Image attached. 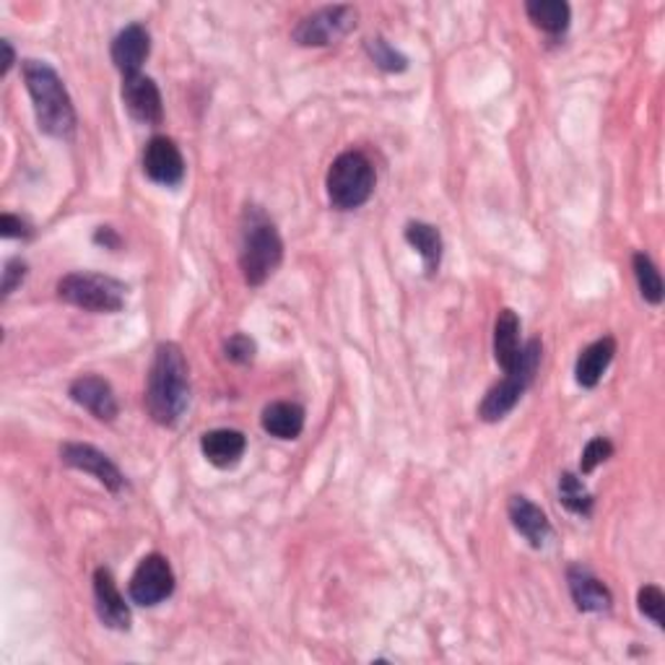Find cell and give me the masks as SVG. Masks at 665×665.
I'll return each instance as SVG.
<instances>
[{"mask_svg": "<svg viewBox=\"0 0 665 665\" xmlns=\"http://www.w3.org/2000/svg\"><path fill=\"white\" fill-rule=\"evenodd\" d=\"M559 500L569 513L588 517L593 513V494L588 492L582 484V479L577 473H561L559 479Z\"/></svg>", "mask_w": 665, "mask_h": 665, "instance_id": "cb8c5ba5", "label": "cell"}, {"mask_svg": "<svg viewBox=\"0 0 665 665\" xmlns=\"http://www.w3.org/2000/svg\"><path fill=\"white\" fill-rule=\"evenodd\" d=\"M0 47H3V68H0V76H9L11 65L17 63V53H13V47H11L9 40L0 42Z\"/></svg>", "mask_w": 665, "mask_h": 665, "instance_id": "1f68e13d", "label": "cell"}, {"mask_svg": "<svg viewBox=\"0 0 665 665\" xmlns=\"http://www.w3.org/2000/svg\"><path fill=\"white\" fill-rule=\"evenodd\" d=\"M525 13L546 34H565L572 21V9L565 0H528Z\"/></svg>", "mask_w": 665, "mask_h": 665, "instance_id": "7402d4cb", "label": "cell"}, {"mask_svg": "<svg viewBox=\"0 0 665 665\" xmlns=\"http://www.w3.org/2000/svg\"><path fill=\"white\" fill-rule=\"evenodd\" d=\"M68 396L73 404L86 408V411H89L97 421L109 423L117 419V414H120V404H117L112 385L99 375H82L73 379L68 387Z\"/></svg>", "mask_w": 665, "mask_h": 665, "instance_id": "7c38bea8", "label": "cell"}, {"mask_svg": "<svg viewBox=\"0 0 665 665\" xmlns=\"http://www.w3.org/2000/svg\"><path fill=\"white\" fill-rule=\"evenodd\" d=\"M507 515L513 528L528 540L533 549H544L546 540L551 536V523L538 504H533L528 496L515 494L507 502Z\"/></svg>", "mask_w": 665, "mask_h": 665, "instance_id": "9a60e30c", "label": "cell"}, {"mask_svg": "<svg viewBox=\"0 0 665 665\" xmlns=\"http://www.w3.org/2000/svg\"><path fill=\"white\" fill-rule=\"evenodd\" d=\"M364 50H367L369 61L385 73H404L408 68V57L400 53V50L393 47L385 36H369V40L364 42Z\"/></svg>", "mask_w": 665, "mask_h": 665, "instance_id": "d4e9b609", "label": "cell"}, {"mask_svg": "<svg viewBox=\"0 0 665 665\" xmlns=\"http://www.w3.org/2000/svg\"><path fill=\"white\" fill-rule=\"evenodd\" d=\"M128 593L130 601L146 605V609L164 603L174 593V572L167 557H162V554H149V557L138 561L136 572L130 577Z\"/></svg>", "mask_w": 665, "mask_h": 665, "instance_id": "ba28073f", "label": "cell"}, {"mask_svg": "<svg viewBox=\"0 0 665 665\" xmlns=\"http://www.w3.org/2000/svg\"><path fill=\"white\" fill-rule=\"evenodd\" d=\"M283 260V239L273 222L260 208H247L243 243H239V268L250 287H262Z\"/></svg>", "mask_w": 665, "mask_h": 665, "instance_id": "3957f363", "label": "cell"}, {"mask_svg": "<svg viewBox=\"0 0 665 665\" xmlns=\"http://www.w3.org/2000/svg\"><path fill=\"white\" fill-rule=\"evenodd\" d=\"M632 268H634V279H637L642 299L650 304H661L665 297V287H663L661 270H657L653 258L645 253H637L632 258Z\"/></svg>", "mask_w": 665, "mask_h": 665, "instance_id": "603a6c76", "label": "cell"}, {"mask_svg": "<svg viewBox=\"0 0 665 665\" xmlns=\"http://www.w3.org/2000/svg\"><path fill=\"white\" fill-rule=\"evenodd\" d=\"M611 455H613L611 440H605V437H593V440L584 444V450H582V460H580L582 476L584 473H593L596 468L605 463Z\"/></svg>", "mask_w": 665, "mask_h": 665, "instance_id": "4316f807", "label": "cell"}, {"mask_svg": "<svg viewBox=\"0 0 665 665\" xmlns=\"http://www.w3.org/2000/svg\"><path fill=\"white\" fill-rule=\"evenodd\" d=\"M637 605L642 616H647L655 626H665V596L657 584H645L637 593Z\"/></svg>", "mask_w": 665, "mask_h": 665, "instance_id": "484cf974", "label": "cell"}, {"mask_svg": "<svg viewBox=\"0 0 665 665\" xmlns=\"http://www.w3.org/2000/svg\"><path fill=\"white\" fill-rule=\"evenodd\" d=\"M151 55V34L143 24H128L112 40V63L122 76H136L141 73L143 63Z\"/></svg>", "mask_w": 665, "mask_h": 665, "instance_id": "5bb4252c", "label": "cell"}, {"mask_svg": "<svg viewBox=\"0 0 665 665\" xmlns=\"http://www.w3.org/2000/svg\"><path fill=\"white\" fill-rule=\"evenodd\" d=\"M24 73V84L29 97H32L36 126L50 138H61L68 141L76 133V107L68 89H65L63 78L57 76V71L45 61H24L21 65Z\"/></svg>", "mask_w": 665, "mask_h": 665, "instance_id": "7a4b0ae2", "label": "cell"}, {"mask_svg": "<svg viewBox=\"0 0 665 665\" xmlns=\"http://www.w3.org/2000/svg\"><path fill=\"white\" fill-rule=\"evenodd\" d=\"M61 458L65 465L76 468V471H84L89 473V476H94L99 481L101 486L107 489V492L112 494H120L122 489H126V476H122L120 468L115 465V460L105 455V452L94 448V444H86V442H68L63 444L61 450Z\"/></svg>", "mask_w": 665, "mask_h": 665, "instance_id": "9c48e42d", "label": "cell"}, {"mask_svg": "<svg viewBox=\"0 0 665 665\" xmlns=\"http://www.w3.org/2000/svg\"><path fill=\"white\" fill-rule=\"evenodd\" d=\"M247 450V440L237 429H211L201 437V452L214 468H234L243 460Z\"/></svg>", "mask_w": 665, "mask_h": 665, "instance_id": "ac0fdd59", "label": "cell"}, {"mask_svg": "<svg viewBox=\"0 0 665 665\" xmlns=\"http://www.w3.org/2000/svg\"><path fill=\"white\" fill-rule=\"evenodd\" d=\"M540 354H544V346H540L538 339L525 343L521 362H517L510 372H504V379H500V383H496L492 390L486 393L484 400H481V406H479L481 421H486V423L502 421L504 416H507L517 404H521L525 390H528V387L533 385V379H536Z\"/></svg>", "mask_w": 665, "mask_h": 665, "instance_id": "5b68a950", "label": "cell"}, {"mask_svg": "<svg viewBox=\"0 0 665 665\" xmlns=\"http://www.w3.org/2000/svg\"><path fill=\"white\" fill-rule=\"evenodd\" d=\"M94 601H97L101 624L120 632L130 630V609L107 567H99L97 572H94Z\"/></svg>", "mask_w": 665, "mask_h": 665, "instance_id": "4fadbf2b", "label": "cell"}, {"mask_svg": "<svg viewBox=\"0 0 665 665\" xmlns=\"http://www.w3.org/2000/svg\"><path fill=\"white\" fill-rule=\"evenodd\" d=\"M613 356H616V339H613V335H603V339L590 343L588 348H582V354L577 356L575 364L577 385L584 387V390H593L603 379Z\"/></svg>", "mask_w": 665, "mask_h": 665, "instance_id": "e0dca14e", "label": "cell"}, {"mask_svg": "<svg viewBox=\"0 0 665 665\" xmlns=\"http://www.w3.org/2000/svg\"><path fill=\"white\" fill-rule=\"evenodd\" d=\"M255 351H258V346H255V341L247 333H234L232 339L224 343L226 360L234 364H250L255 360Z\"/></svg>", "mask_w": 665, "mask_h": 665, "instance_id": "83f0119b", "label": "cell"}, {"mask_svg": "<svg viewBox=\"0 0 665 665\" xmlns=\"http://www.w3.org/2000/svg\"><path fill=\"white\" fill-rule=\"evenodd\" d=\"M260 423L276 440H299L304 432V408L289 400H276L262 408Z\"/></svg>", "mask_w": 665, "mask_h": 665, "instance_id": "ffe728a7", "label": "cell"}, {"mask_svg": "<svg viewBox=\"0 0 665 665\" xmlns=\"http://www.w3.org/2000/svg\"><path fill=\"white\" fill-rule=\"evenodd\" d=\"M190 404V367L180 343L164 341L153 351L146 379V411L159 427H174Z\"/></svg>", "mask_w": 665, "mask_h": 665, "instance_id": "6da1fadb", "label": "cell"}, {"mask_svg": "<svg viewBox=\"0 0 665 665\" xmlns=\"http://www.w3.org/2000/svg\"><path fill=\"white\" fill-rule=\"evenodd\" d=\"M521 318L515 315V310L504 307L494 323V360L504 372H510L521 362Z\"/></svg>", "mask_w": 665, "mask_h": 665, "instance_id": "d6986e66", "label": "cell"}, {"mask_svg": "<svg viewBox=\"0 0 665 665\" xmlns=\"http://www.w3.org/2000/svg\"><path fill=\"white\" fill-rule=\"evenodd\" d=\"M143 172L157 185L178 187L185 180V159L180 146L167 136H153L143 151Z\"/></svg>", "mask_w": 665, "mask_h": 665, "instance_id": "30bf717a", "label": "cell"}, {"mask_svg": "<svg viewBox=\"0 0 665 665\" xmlns=\"http://www.w3.org/2000/svg\"><path fill=\"white\" fill-rule=\"evenodd\" d=\"M26 270H29V266L21 258L6 260V266H3V299H9L13 291H17L21 283H24Z\"/></svg>", "mask_w": 665, "mask_h": 665, "instance_id": "f1b7e54d", "label": "cell"}, {"mask_svg": "<svg viewBox=\"0 0 665 665\" xmlns=\"http://www.w3.org/2000/svg\"><path fill=\"white\" fill-rule=\"evenodd\" d=\"M94 243L105 245V247H109V250H117V247H120V237H117V232L112 229V226H99L97 234H94Z\"/></svg>", "mask_w": 665, "mask_h": 665, "instance_id": "4dcf8cb0", "label": "cell"}, {"mask_svg": "<svg viewBox=\"0 0 665 665\" xmlns=\"http://www.w3.org/2000/svg\"><path fill=\"white\" fill-rule=\"evenodd\" d=\"M567 582H569V593H572V601L580 611L584 613H603L611 611L613 605V596L605 584L598 580V577L590 572L588 567L575 565L567 569Z\"/></svg>", "mask_w": 665, "mask_h": 665, "instance_id": "2e32d148", "label": "cell"}, {"mask_svg": "<svg viewBox=\"0 0 665 665\" xmlns=\"http://www.w3.org/2000/svg\"><path fill=\"white\" fill-rule=\"evenodd\" d=\"M0 234H3V239H26L32 237V226L21 222L19 216L3 214V218H0Z\"/></svg>", "mask_w": 665, "mask_h": 665, "instance_id": "f546056e", "label": "cell"}, {"mask_svg": "<svg viewBox=\"0 0 665 665\" xmlns=\"http://www.w3.org/2000/svg\"><path fill=\"white\" fill-rule=\"evenodd\" d=\"M404 234H406V243L421 255L427 273L435 276L442 266V250H444L440 229L427 222H411V224H406Z\"/></svg>", "mask_w": 665, "mask_h": 665, "instance_id": "44dd1931", "label": "cell"}, {"mask_svg": "<svg viewBox=\"0 0 665 665\" xmlns=\"http://www.w3.org/2000/svg\"><path fill=\"white\" fill-rule=\"evenodd\" d=\"M356 26V11L351 6H325L299 21L291 40L302 47H325L346 36Z\"/></svg>", "mask_w": 665, "mask_h": 665, "instance_id": "52a82bcc", "label": "cell"}, {"mask_svg": "<svg viewBox=\"0 0 665 665\" xmlns=\"http://www.w3.org/2000/svg\"><path fill=\"white\" fill-rule=\"evenodd\" d=\"M375 167H372L367 153L356 149L343 151L341 157H335L325 178L328 201L339 211L362 208L372 199V193H375Z\"/></svg>", "mask_w": 665, "mask_h": 665, "instance_id": "277c9868", "label": "cell"}, {"mask_svg": "<svg viewBox=\"0 0 665 665\" xmlns=\"http://www.w3.org/2000/svg\"><path fill=\"white\" fill-rule=\"evenodd\" d=\"M122 105H126L130 117L143 126H159L164 120L162 92L153 84V78L143 76V73L122 78Z\"/></svg>", "mask_w": 665, "mask_h": 665, "instance_id": "8fae6325", "label": "cell"}, {"mask_svg": "<svg viewBox=\"0 0 665 665\" xmlns=\"http://www.w3.org/2000/svg\"><path fill=\"white\" fill-rule=\"evenodd\" d=\"M57 297L86 312H120L126 307L128 287L112 276L68 273L57 281Z\"/></svg>", "mask_w": 665, "mask_h": 665, "instance_id": "8992f818", "label": "cell"}]
</instances>
